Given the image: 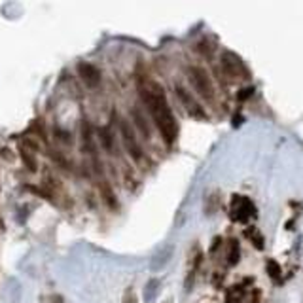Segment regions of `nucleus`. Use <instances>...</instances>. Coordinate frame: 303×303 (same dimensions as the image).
Listing matches in <instances>:
<instances>
[{
    "label": "nucleus",
    "mask_w": 303,
    "mask_h": 303,
    "mask_svg": "<svg viewBox=\"0 0 303 303\" xmlns=\"http://www.w3.org/2000/svg\"><path fill=\"white\" fill-rule=\"evenodd\" d=\"M248 95H252V87H248V89H241V93H239L237 97H239V101H242V99H246Z\"/></svg>",
    "instance_id": "obj_16"
},
{
    "label": "nucleus",
    "mask_w": 303,
    "mask_h": 303,
    "mask_svg": "<svg viewBox=\"0 0 303 303\" xmlns=\"http://www.w3.org/2000/svg\"><path fill=\"white\" fill-rule=\"evenodd\" d=\"M188 76H190V82L195 87V91L201 95L206 101H212L214 99V87H212V82L208 78L205 68L201 67H190L188 68Z\"/></svg>",
    "instance_id": "obj_2"
},
{
    "label": "nucleus",
    "mask_w": 303,
    "mask_h": 303,
    "mask_svg": "<svg viewBox=\"0 0 303 303\" xmlns=\"http://www.w3.org/2000/svg\"><path fill=\"white\" fill-rule=\"evenodd\" d=\"M239 242L237 241H230V252H228V264L235 266L239 262Z\"/></svg>",
    "instance_id": "obj_9"
},
{
    "label": "nucleus",
    "mask_w": 303,
    "mask_h": 303,
    "mask_svg": "<svg viewBox=\"0 0 303 303\" xmlns=\"http://www.w3.org/2000/svg\"><path fill=\"white\" fill-rule=\"evenodd\" d=\"M101 142H102V146H104L108 152L114 150V148H112V135H110V131L106 129V127L101 129Z\"/></svg>",
    "instance_id": "obj_10"
},
{
    "label": "nucleus",
    "mask_w": 303,
    "mask_h": 303,
    "mask_svg": "<svg viewBox=\"0 0 303 303\" xmlns=\"http://www.w3.org/2000/svg\"><path fill=\"white\" fill-rule=\"evenodd\" d=\"M120 133H121V140H123V144H125L127 152H129V156L135 161H140L142 159V150H140V146L136 142V136H135V131L131 129L129 121L125 120L120 121Z\"/></svg>",
    "instance_id": "obj_4"
},
{
    "label": "nucleus",
    "mask_w": 303,
    "mask_h": 303,
    "mask_svg": "<svg viewBox=\"0 0 303 303\" xmlns=\"http://www.w3.org/2000/svg\"><path fill=\"white\" fill-rule=\"evenodd\" d=\"M135 121H136V125L140 127V131H142V133L146 135V138H148V136H150V129H148V125H146V123H144V120H142V116H140V114H138L136 110H135Z\"/></svg>",
    "instance_id": "obj_12"
},
{
    "label": "nucleus",
    "mask_w": 303,
    "mask_h": 303,
    "mask_svg": "<svg viewBox=\"0 0 303 303\" xmlns=\"http://www.w3.org/2000/svg\"><path fill=\"white\" fill-rule=\"evenodd\" d=\"M246 235H248V237H252V241H254V246H256V248H264V239H262L260 235L256 237V235H254V231H248Z\"/></svg>",
    "instance_id": "obj_14"
},
{
    "label": "nucleus",
    "mask_w": 303,
    "mask_h": 303,
    "mask_svg": "<svg viewBox=\"0 0 303 303\" xmlns=\"http://www.w3.org/2000/svg\"><path fill=\"white\" fill-rule=\"evenodd\" d=\"M176 95H178V99L182 101V104L186 106V110L192 114V116H195V118H205V112H203V108L197 104V101H195L182 85H176Z\"/></svg>",
    "instance_id": "obj_7"
},
{
    "label": "nucleus",
    "mask_w": 303,
    "mask_h": 303,
    "mask_svg": "<svg viewBox=\"0 0 303 303\" xmlns=\"http://www.w3.org/2000/svg\"><path fill=\"white\" fill-rule=\"evenodd\" d=\"M140 95H142L144 104L148 106L152 118L156 121L163 140L167 144H172L176 140V136H178V125H176L174 114H172V110L169 106V101L165 97L163 87L154 80H148L140 87Z\"/></svg>",
    "instance_id": "obj_1"
},
{
    "label": "nucleus",
    "mask_w": 303,
    "mask_h": 303,
    "mask_svg": "<svg viewBox=\"0 0 303 303\" xmlns=\"http://www.w3.org/2000/svg\"><path fill=\"white\" fill-rule=\"evenodd\" d=\"M222 67H224L226 74L231 76V78H248L250 76L248 70H246V67L242 65V61L235 53H231V51H226L222 55Z\"/></svg>",
    "instance_id": "obj_5"
},
{
    "label": "nucleus",
    "mask_w": 303,
    "mask_h": 303,
    "mask_svg": "<svg viewBox=\"0 0 303 303\" xmlns=\"http://www.w3.org/2000/svg\"><path fill=\"white\" fill-rule=\"evenodd\" d=\"M267 273H269V277L273 280H277V282H282V275H280V267L277 262H273V260H269L267 262Z\"/></svg>",
    "instance_id": "obj_8"
},
{
    "label": "nucleus",
    "mask_w": 303,
    "mask_h": 303,
    "mask_svg": "<svg viewBox=\"0 0 303 303\" xmlns=\"http://www.w3.org/2000/svg\"><path fill=\"white\" fill-rule=\"evenodd\" d=\"M102 194H104V201L108 203V206H116V201H114V195H112V192H110L108 186H102Z\"/></svg>",
    "instance_id": "obj_13"
},
{
    "label": "nucleus",
    "mask_w": 303,
    "mask_h": 303,
    "mask_svg": "<svg viewBox=\"0 0 303 303\" xmlns=\"http://www.w3.org/2000/svg\"><path fill=\"white\" fill-rule=\"evenodd\" d=\"M230 214H231V220L242 224V222H248L250 218H254L256 206L248 197H244V195H233Z\"/></svg>",
    "instance_id": "obj_3"
},
{
    "label": "nucleus",
    "mask_w": 303,
    "mask_h": 303,
    "mask_svg": "<svg viewBox=\"0 0 303 303\" xmlns=\"http://www.w3.org/2000/svg\"><path fill=\"white\" fill-rule=\"evenodd\" d=\"M125 303H136V298H135L133 292H129V294L125 296Z\"/></svg>",
    "instance_id": "obj_17"
},
{
    "label": "nucleus",
    "mask_w": 303,
    "mask_h": 303,
    "mask_svg": "<svg viewBox=\"0 0 303 303\" xmlns=\"http://www.w3.org/2000/svg\"><path fill=\"white\" fill-rule=\"evenodd\" d=\"M78 76L82 78V82L89 87H97L101 84V72L97 67H93L91 63H78Z\"/></svg>",
    "instance_id": "obj_6"
},
{
    "label": "nucleus",
    "mask_w": 303,
    "mask_h": 303,
    "mask_svg": "<svg viewBox=\"0 0 303 303\" xmlns=\"http://www.w3.org/2000/svg\"><path fill=\"white\" fill-rule=\"evenodd\" d=\"M23 159L27 161V163H29V169H31V170H36V161L31 158V156H29L27 152H23Z\"/></svg>",
    "instance_id": "obj_15"
},
{
    "label": "nucleus",
    "mask_w": 303,
    "mask_h": 303,
    "mask_svg": "<svg viewBox=\"0 0 303 303\" xmlns=\"http://www.w3.org/2000/svg\"><path fill=\"white\" fill-rule=\"evenodd\" d=\"M241 286H233L230 292H228V296H226V300L228 303H237V300L241 298V290H239Z\"/></svg>",
    "instance_id": "obj_11"
}]
</instances>
